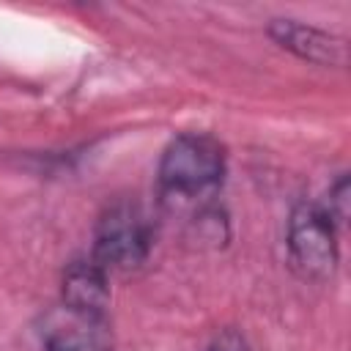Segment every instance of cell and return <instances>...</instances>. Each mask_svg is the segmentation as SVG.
Listing matches in <instances>:
<instances>
[{
	"label": "cell",
	"instance_id": "3",
	"mask_svg": "<svg viewBox=\"0 0 351 351\" xmlns=\"http://www.w3.org/2000/svg\"><path fill=\"white\" fill-rule=\"evenodd\" d=\"M151 241H154V228L148 217L132 203H118L107 208L104 217L99 219L90 258L107 271L132 269L148 258Z\"/></svg>",
	"mask_w": 351,
	"mask_h": 351
},
{
	"label": "cell",
	"instance_id": "5",
	"mask_svg": "<svg viewBox=\"0 0 351 351\" xmlns=\"http://www.w3.org/2000/svg\"><path fill=\"white\" fill-rule=\"evenodd\" d=\"M269 36L291 49L293 55L310 60V63H321V66H343L348 60V49H346V41L332 36V33H324L318 27H310V25H302V22H293V19H274L269 25Z\"/></svg>",
	"mask_w": 351,
	"mask_h": 351
},
{
	"label": "cell",
	"instance_id": "6",
	"mask_svg": "<svg viewBox=\"0 0 351 351\" xmlns=\"http://www.w3.org/2000/svg\"><path fill=\"white\" fill-rule=\"evenodd\" d=\"M60 302L82 310V313H93V315H107V304H110V285H107V269L99 266L93 258L88 261H74L66 274H63V293Z\"/></svg>",
	"mask_w": 351,
	"mask_h": 351
},
{
	"label": "cell",
	"instance_id": "4",
	"mask_svg": "<svg viewBox=\"0 0 351 351\" xmlns=\"http://www.w3.org/2000/svg\"><path fill=\"white\" fill-rule=\"evenodd\" d=\"M38 337L44 351H112L107 315L82 313L63 302L41 318Z\"/></svg>",
	"mask_w": 351,
	"mask_h": 351
},
{
	"label": "cell",
	"instance_id": "1",
	"mask_svg": "<svg viewBox=\"0 0 351 351\" xmlns=\"http://www.w3.org/2000/svg\"><path fill=\"white\" fill-rule=\"evenodd\" d=\"M225 151L208 134H178L162 154L159 186L167 197H197L219 186Z\"/></svg>",
	"mask_w": 351,
	"mask_h": 351
},
{
	"label": "cell",
	"instance_id": "7",
	"mask_svg": "<svg viewBox=\"0 0 351 351\" xmlns=\"http://www.w3.org/2000/svg\"><path fill=\"white\" fill-rule=\"evenodd\" d=\"M208 351H247V343H244V337L239 332L225 329L222 335L214 337V343L208 346Z\"/></svg>",
	"mask_w": 351,
	"mask_h": 351
},
{
	"label": "cell",
	"instance_id": "2",
	"mask_svg": "<svg viewBox=\"0 0 351 351\" xmlns=\"http://www.w3.org/2000/svg\"><path fill=\"white\" fill-rule=\"evenodd\" d=\"M288 252L310 280H326L337 266V230L324 203H299L288 219Z\"/></svg>",
	"mask_w": 351,
	"mask_h": 351
}]
</instances>
